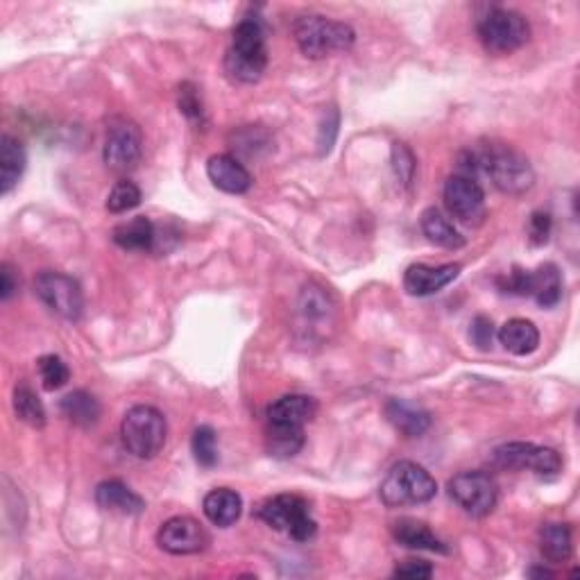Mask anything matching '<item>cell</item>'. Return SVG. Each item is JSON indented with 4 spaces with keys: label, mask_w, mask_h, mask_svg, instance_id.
<instances>
[{
    "label": "cell",
    "mask_w": 580,
    "mask_h": 580,
    "mask_svg": "<svg viewBox=\"0 0 580 580\" xmlns=\"http://www.w3.org/2000/svg\"><path fill=\"white\" fill-rule=\"evenodd\" d=\"M540 551L553 565L567 562L574 551V537L567 524H544L540 531Z\"/></svg>",
    "instance_id": "cell-28"
},
{
    "label": "cell",
    "mask_w": 580,
    "mask_h": 580,
    "mask_svg": "<svg viewBox=\"0 0 580 580\" xmlns=\"http://www.w3.org/2000/svg\"><path fill=\"white\" fill-rule=\"evenodd\" d=\"M458 263H445V266H424V263H415L406 270L404 275V288L408 295L413 297H429L440 293L442 288H447L451 281L460 275Z\"/></svg>",
    "instance_id": "cell-14"
},
{
    "label": "cell",
    "mask_w": 580,
    "mask_h": 580,
    "mask_svg": "<svg viewBox=\"0 0 580 580\" xmlns=\"http://www.w3.org/2000/svg\"><path fill=\"white\" fill-rule=\"evenodd\" d=\"M257 515L275 531L293 537L295 542H309L318 531V524L311 517L309 501L300 494H277L263 503Z\"/></svg>",
    "instance_id": "cell-7"
},
{
    "label": "cell",
    "mask_w": 580,
    "mask_h": 580,
    "mask_svg": "<svg viewBox=\"0 0 580 580\" xmlns=\"http://www.w3.org/2000/svg\"><path fill=\"white\" fill-rule=\"evenodd\" d=\"M499 288L508 295L528 297V270H522L519 266H515L506 277L499 279Z\"/></svg>",
    "instance_id": "cell-38"
},
{
    "label": "cell",
    "mask_w": 580,
    "mask_h": 580,
    "mask_svg": "<svg viewBox=\"0 0 580 580\" xmlns=\"http://www.w3.org/2000/svg\"><path fill=\"white\" fill-rule=\"evenodd\" d=\"M318 413V404L309 395H284L268 406V424L304 426Z\"/></svg>",
    "instance_id": "cell-17"
},
{
    "label": "cell",
    "mask_w": 580,
    "mask_h": 580,
    "mask_svg": "<svg viewBox=\"0 0 580 580\" xmlns=\"http://www.w3.org/2000/svg\"><path fill=\"white\" fill-rule=\"evenodd\" d=\"M494 465L501 469H519L540 476H553L562 472V456L556 449L535 445V442H508L494 449Z\"/></svg>",
    "instance_id": "cell-11"
},
{
    "label": "cell",
    "mask_w": 580,
    "mask_h": 580,
    "mask_svg": "<svg viewBox=\"0 0 580 580\" xmlns=\"http://www.w3.org/2000/svg\"><path fill=\"white\" fill-rule=\"evenodd\" d=\"M96 503L107 513L134 517L145 510V501L134 490L127 488L123 481H102L96 488Z\"/></svg>",
    "instance_id": "cell-16"
},
{
    "label": "cell",
    "mask_w": 580,
    "mask_h": 580,
    "mask_svg": "<svg viewBox=\"0 0 580 580\" xmlns=\"http://www.w3.org/2000/svg\"><path fill=\"white\" fill-rule=\"evenodd\" d=\"M28 157H25L23 145L10 134H3L0 139V195L10 193L25 170Z\"/></svg>",
    "instance_id": "cell-23"
},
{
    "label": "cell",
    "mask_w": 580,
    "mask_h": 580,
    "mask_svg": "<svg viewBox=\"0 0 580 580\" xmlns=\"http://www.w3.org/2000/svg\"><path fill=\"white\" fill-rule=\"evenodd\" d=\"M34 293L50 311L64 320H80L84 311L82 286L57 270H44L34 277Z\"/></svg>",
    "instance_id": "cell-10"
},
{
    "label": "cell",
    "mask_w": 580,
    "mask_h": 580,
    "mask_svg": "<svg viewBox=\"0 0 580 580\" xmlns=\"http://www.w3.org/2000/svg\"><path fill=\"white\" fill-rule=\"evenodd\" d=\"M141 204V189L130 179H121L107 195V209L112 213L132 211Z\"/></svg>",
    "instance_id": "cell-32"
},
{
    "label": "cell",
    "mask_w": 580,
    "mask_h": 580,
    "mask_svg": "<svg viewBox=\"0 0 580 580\" xmlns=\"http://www.w3.org/2000/svg\"><path fill=\"white\" fill-rule=\"evenodd\" d=\"M0 279H3V284H0V300L7 302L14 295V290L19 288V281H14V270L10 263L0 266Z\"/></svg>",
    "instance_id": "cell-40"
},
{
    "label": "cell",
    "mask_w": 580,
    "mask_h": 580,
    "mask_svg": "<svg viewBox=\"0 0 580 580\" xmlns=\"http://www.w3.org/2000/svg\"><path fill=\"white\" fill-rule=\"evenodd\" d=\"M157 544L170 556H193L207 549L209 535L198 519L179 515L161 524Z\"/></svg>",
    "instance_id": "cell-13"
},
{
    "label": "cell",
    "mask_w": 580,
    "mask_h": 580,
    "mask_svg": "<svg viewBox=\"0 0 580 580\" xmlns=\"http://www.w3.org/2000/svg\"><path fill=\"white\" fill-rule=\"evenodd\" d=\"M392 537L406 549L449 553L447 544L429 526L424 522H417V519H399V522L392 524Z\"/></svg>",
    "instance_id": "cell-20"
},
{
    "label": "cell",
    "mask_w": 580,
    "mask_h": 580,
    "mask_svg": "<svg viewBox=\"0 0 580 580\" xmlns=\"http://www.w3.org/2000/svg\"><path fill=\"white\" fill-rule=\"evenodd\" d=\"M499 343L506 347V352L515 356H528L540 347V331H537L531 320L513 318L499 329Z\"/></svg>",
    "instance_id": "cell-22"
},
{
    "label": "cell",
    "mask_w": 580,
    "mask_h": 580,
    "mask_svg": "<svg viewBox=\"0 0 580 580\" xmlns=\"http://www.w3.org/2000/svg\"><path fill=\"white\" fill-rule=\"evenodd\" d=\"M528 576H542V578H553V571H549V569H531V571H528Z\"/></svg>",
    "instance_id": "cell-41"
},
{
    "label": "cell",
    "mask_w": 580,
    "mask_h": 580,
    "mask_svg": "<svg viewBox=\"0 0 580 580\" xmlns=\"http://www.w3.org/2000/svg\"><path fill=\"white\" fill-rule=\"evenodd\" d=\"M143 155V132L132 118L114 116L107 125L102 159L116 175H127L139 166Z\"/></svg>",
    "instance_id": "cell-8"
},
{
    "label": "cell",
    "mask_w": 580,
    "mask_h": 580,
    "mask_svg": "<svg viewBox=\"0 0 580 580\" xmlns=\"http://www.w3.org/2000/svg\"><path fill=\"white\" fill-rule=\"evenodd\" d=\"M479 39L483 48L494 55H510L531 39V25L522 14L506 7H494L479 19Z\"/></svg>",
    "instance_id": "cell-6"
},
{
    "label": "cell",
    "mask_w": 580,
    "mask_h": 580,
    "mask_svg": "<svg viewBox=\"0 0 580 580\" xmlns=\"http://www.w3.org/2000/svg\"><path fill=\"white\" fill-rule=\"evenodd\" d=\"M392 168H395L399 184L402 186L413 184L417 161H415V155L406 143H392Z\"/></svg>",
    "instance_id": "cell-34"
},
{
    "label": "cell",
    "mask_w": 580,
    "mask_h": 580,
    "mask_svg": "<svg viewBox=\"0 0 580 580\" xmlns=\"http://www.w3.org/2000/svg\"><path fill=\"white\" fill-rule=\"evenodd\" d=\"M338 127H340V112L331 105L324 107L322 118H320V127H318V152L320 157L329 155L331 148H334L336 136H338Z\"/></svg>",
    "instance_id": "cell-33"
},
{
    "label": "cell",
    "mask_w": 580,
    "mask_h": 580,
    "mask_svg": "<svg viewBox=\"0 0 580 580\" xmlns=\"http://www.w3.org/2000/svg\"><path fill=\"white\" fill-rule=\"evenodd\" d=\"M381 501L388 508H406L429 503L438 494V483L429 469L413 463V460H399L388 469L386 479L381 481Z\"/></svg>",
    "instance_id": "cell-3"
},
{
    "label": "cell",
    "mask_w": 580,
    "mask_h": 580,
    "mask_svg": "<svg viewBox=\"0 0 580 580\" xmlns=\"http://www.w3.org/2000/svg\"><path fill=\"white\" fill-rule=\"evenodd\" d=\"M458 173L476 179V173L488 175L501 193L524 195L533 189L535 173L531 161L510 145H483L481 150L467 152Z\"/></svg>",
    "instance_id": "cell-1"
},
{
    "label": "cell",
    "mask_w": 580,
    "mask_h": 580,
    "mask_svg": "<svg viewBox=\"0 0 580 580\" xmlns=\"http://www.w3.org/2000/svg\"><path fill=\"white\" fill-rule=\"evenodd\" d=\"M551 236V216L544 211H535L531 218H528V238H531L533 245H544Z\"/></svg>",
    "instance_id": "cell-37"
},
{
    "label": "cell",
    "mask_w": 580,
    "mask_h": 580,
    "mask_svg": "<svg viewBox=\"0 0 580 580\" xmlns=\"http://www.w3.org/2000/svg\"><path fill=\"white\" fill-rule=\"evenodd\" d=\"M295 41L304 57L324 59L334 53H345L354 46L356 32L343 21H331L320 14H304L295 21Z\"/></svg>",
    "instance_id": "cell-4"
},
{
    "label": "cell",
    "mask_w": 580,
    "mask_h": 580,
    "mask_svg": "<svg viewBox=\"0 0 580 580\" xmlns=\"http://www.w3.org/2000/svg\"><path fill=\"white\" fill-rule=\"evenodd\" d=\"M168 424L155 406H134L125 413L121 438L125 449L141 460L155 458L166 445Z\"/></svg>",
    "instance_id": "cell-5"
},
{
    "label": "cell",
    "mask_w": 580,
    "mask_h": 580,
    "mask_svg": "<svg viewBox=\"0 0 580 580\" xmlns=\"http://www.w3.org/2000/svg\"><path fill=\"white\" fill-rule=\"evenodd\" d=\"M37 370H39L41 383H44L46 390L64 388L68 379H71V370H68V365L55 354L41 356L37 361Z\"/></svg>",
    "instance_id": "cell-31"
},
{
    "label": "cell",
    "mask_w": 580,
    "mask_h": 580,
    "mask_svg": "<svg viewBox=\"0 0 580 580\" xmlns=\"http://www.w3.org/2000/svg\"><path fill=\"white\" fill-rule=\"evenodd\" d=\"M59 408L68 422H73L75 426H82V429H89V426L96 424L100 420V404L98 399L87 390H73L59 402Z\"/></svg>",
    "instance_id": "cell-27"
},
{
    "label": "cell",
    "mask_w": 580,
    "mask_h": 580,
    "mask_svg": "<svg viewBox=\"0 0 580 580\" xmlns=\"http://www.w3.org/2000/svg\"><path fill=\"white\" fill-rule=\"evenodd\" d=\"M395 576H399V578H417V580H424V578H431L433 576V567L426 560H404L402 565H397Z\"/></svg>",
    "instance_id": "cell-39"
},
{
    "label": "cell",
    "mask_w": 580,
    "mask_h": 580,
    "mask_svg": "<svg viewBox=\"0 0 580 580\" xmlns=\"http://www.w3.org/2000/svg\"><path fill=\"white\" fill-rule=\"evenodd\" d=\"M179 112H182L191 123H204V107L202 100L198 96V89L193 87L191 82H184L179 87Z\"/></svg>",
    "instance_id": "cell-35"
},
{
    "label": "cell",
    "mask_w": 580,
    "mask_h": 580,
    "mask_svg": "<svg viewBox=\"0 0 580 580\" xmlns=\"http://www.w3.org/2000/svg\"><path fill=\"white\" fill-rule=\"evenodd\" d=\"M447 492L451 501L469 517H488L499 501V485L488 472H460L449 479Z\"/></svg>",
    "instance_id": "cell-9"
},
{
    "label": "cell",
    "mask_w": 580,
    "mask_h": 580,
    "mask_svg": "<svg viewBox=\"0 0 580 580\" xmlns=\"http://www.w3.org/2000/svg\"><path fill=\"white\" fill-rule=\"evenodd\" d=\"M268 66L266 32L257 19H243L234 28L232 46L225 53V73L234 82L254 84Z\"/></svg>",
    "instance_id": "cell-2"
},
{
    "label": "cell",
    "mask_w": 580,
    "mask_h": 580,
    "mask_svg": "<svg viewBox=\"0 0 580 580\" xmlns=\"http://www.w3.org/2000/svg\"><path fill=\"white\" fill-rule=\"evenodd\" d=\"M202 510L213 526L229 528L241 519L243 499H241V494L234 490L218 488V490H211L207 497H204Z\"/></svg>",
    "instance_id": "cell-19"
},
{
    "label": "cell",
    "mask_w": 580,
    "mask_h": 580,
    "mask_svg": "<svg viewBox=\"0 0 580 580\" xmlns=\"http://www.w3.org/2000/svg\"><path fill=\"white\" fill-rule=\"evenodd\" d=\"M386 417L406 438H420L431 426L429 411H424L422 406L413 402H406V399H388Z\"/></svg>",
    "instance_id": "cell-18"
},
{
    "label": "cell",
    "mask_w": 580,
    "mask_h": 580,
    "mask_svg": "<svg viewBox=\"0 0 580 580\" xmlns=\"http://www.w3.org/2000/svg\"><path fill=\"white\" fill-rule=\"evenodd\" d=\"M306 442L304 426H279L268 424L266 431V449L272 458H293L302 451Z\"/></svg>",
    "instance_id": "cell-26"
},
{
    "label": "cell",
    "mask_w": 580,
    "mask_h": 580,
    "mask_svg": "<svg viewBox=\"0 0 580 580\" xmlns=\"http://www.w3.org/2000/svg\"><path fill=\"white\" fill-rule=\"evenodd\" d=\"M528 297L551 309L562 300V275L556 263H542L540 268L528 270Z\"/></svg>",
    "instance_id": "cell-21"
},
{
    "label": "cell",
    "mask_w": 580,
    "mask_h": 580,
    "mask_svg": "<svg viewBox=\"0 0 580 580\" xmlns=\"http://www.w3.org/2000/svg\"><path fill=\"white\" fill-rule=\"evenodd\" d=\"M191 449L200 467L211 469L218 465V438L211 426H198V429L193 431Z\"/></svg>",
    "instance_id": "cell-30"
},
{
    "label": "cell",
    "mask_w": 580,
    "mask_h": 580,
    "mask_svg": "<svg viewBox=\"0 0 580 580\" xmlns=\"http://www.w3.org/2000/svg\"><path fill=\"white\" fill-rule=\"evenodd\" d=\"M207 175L218 191L229 195L247 193L252 186V175L247 173V168L232 155H213L207 161Z\"/></svg>",
    "instance_id": "cell-15"
},
{
    "label": "cell",
    "mask_w": 580,
    "mask_h": 580,
    "mask_svg": "<svg viewBox=\"0 0 580 580\" xmlns=\"http://www.w3.org/2000/svg\"><path fill=\"white\" fill-rule=\"evenodd\" d=\"M469 338L472 343L481 349V352H488L494 340V324L488 315H476L472 320V327H469Z\"/></svg>",
    "instance_id": "cell-36"
},
{
    "label": "cell",
    "mask_w": 580,
    "mask_h": 580,
    "mask_svg": "<svg viewBox=\"0 0 580 580\" xmlns=\"http://www.w3.org/2000/svg\"><path fill=\"white\" fill-rule=\"evenodd\" d=\"M442 198H445L447 211L458 223L474 225L485 216V191L479 179L454 173L445 182Z\"/></svg>",
    "instance_id": "cell-12"
},
{
    "label": "cell",
    "mask_w": 580,
    "mask_h": 580,
    "mask_svg": "<svg viewBox=\"0 0 580 580\" xmlns=\"http://www.w3.org/2000/svg\"><path fill=\"white\" fill-rule=\"evenodd\" d=\"M114 243L130 252H148L155 245V225L150 218L136 216L114 229Z\"/></svg>",
    "instance_id": "cell-25"
},
{
    "label": "cell",
    "mask_w": 580,
    "mask_h": 580,
    "mask_svg": "<svg viewBox=\"0 0 580 580\" xmlns=\"http://www.w3.org/2000/svg\"><path fill=\"white\" fill-rule=\"evenodd\" d=\"M422 234L429 238L433 245L445 247V250H460L465 245V236L458 232L449 218L442 216L440 209L429 207L422 211L420 218Z\"/></svg>",
    "instance_id": "cell-24"
},
{
    "label": "cell",
    "mask_w": 580,
    "mask_h": 580,
    "mask_svg": "<svg viewBox=\"0 0 580 580\" xmlns=\"http://www.w3.org/2000/svg\"><path fill=\"white\" fill-rule=\"evenodd\" d=\"M12 404H14V413L21 422L34 426V429H41V426L46 424L44 404H41L37 392H34L30 386H25V383H19V386L14 388Z\"/></svg>",
    "instance_id": "cell-29"
}]
</instances>
